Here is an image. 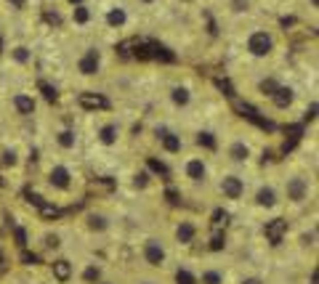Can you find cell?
Here are the masks:
<instances>
[{
  "label": "cell",
  "instance_id": "cell-1",
  "mask_svg": "<svg viewBox=\"0 0 319 284\" xmlns=\"http://www.w3.org/2000/svg\"><path fill=\"white\" fill-rule=\"evenodd\" d=\"M314 191V184H311L309 175L303 173H295L290 178H284V186H282V197L287 200L290 204H306Z\"/></svg>",
  "mask_w": 319,
  "mask_h": 284
},
{
  "label": "cell",
  "instance_id": "cell-2",
  "mask_svg": "<svg viewBox=\"0 0 319 284\" xmlns=\"http://www.w3.org/2000/svg\"><path fill=\"white\" fill-rule=\"evenodd\" d=\"M245 50L253 59H269L277 50V40L269 30H253L248 35V40H245Z\"/></svg>",
  "mask_w": 319,
  "mask_h": 284
},
{
  "label": "cell",
  "instance_id": "cell-3",
  "mask_svg": "<svg viewBox=\"0 0 319 284\" xmlns=\"http://www.w3.org/2000/svg\"><path fill=\"white\" fill-rule=\"evenodd\" d=\"M141 260H144L146 268H165L168 263V247L162 239L149 236V239L141 242Z\"/></svg>",
  "mask_w": 319,
  "mask_h": 284
},
{
  "label": "cell",
  "instance_id": "cell-4",
  "mask_svg": "<svg viewBox=\"0 0 319 284\" xmlns=\"http://www.w3.org/2000/svg\"><path fill=\"white\" fill-rule=\"evenodd\" d=\"M101 67H104V53H101L96 45L85 48L83 53L77 56V61H75V72L80 77H99Z\"/></svg>",
  "mask_w": 319,
  "mask_h": 284
},
{
  "label": "cell",
  "instance_id": "cell-5",
  "mask_svg": "<svg viewBox=\"0 0 319 284\" xmlns=\"http://www.w3.org/2000/svg\"><path fill=\"white\" fill-rule=\"evenodd\" d=\"M45 184L53 191L67 194V191H72V186H75V175H72V170L67 167L64 162H56V165H51L48 173H45Z\"/></svg>",
  "mask_w": 319,
  "mask_h": 284
},
{
  "label": "cell",
  "instance_id": "cell-6",
  "mask_svg": "<svg viewBox=\"0 0 319 284\" xmlns=\"http://www.w3.org/2000/svg\"><path fill=\"white\" fill-rule=\"evenodd\" d=\"M181 173H184V178L189 181L192 186H205L210 181V167H208V162H205V157H186Z\"/></svg>",
  "mask_w": 319,
  "mask_h": 284
},
{
  "label": "cell",
  "instance_id": "cell-7",
  "mask_svg": "<svg viewBox=\"0 0 319 284\" xmlns=\"http://www.w3.org/2000/svg\"><path fill=\"white\" fill-rule=\"evenodd\" d=\"M218 191H221L224 200L237 202V200L245 197V181L234 173H226V175H221V181H218Z\"/></svg>",
  "mask_w": 319,
  "mask_h": 284
},
{
  "label": "cell",
  "instance_id": "cell-8",
  "mask_svg": "<svg viewBox=\"0 0 319 284\" xmlns=\"http://www.w3.org/2000/svg\"><path fill=\"white\" fill-rule=\"evenodd\" d=\"M226 160L234 162V165H248L253 160V146L245 138H231L229 146H226Z\"/></svg>",
  "mask_w": 319,
  "mask_h": 284
},
{
  "label": "cell",
  "instance_id": "cell-9",
  "mask_svg": "<svg viewBox=\"0 0 319 284\" xmlns=\"http://www.w3.org/2000/svg\"><path fill=\"white\" fill-rule=\"evenodd\" d=\"M155 135H157L160 144H162V151H165V154H181V149H184V141H181L178 133H173V130L165 128V125H157V128H155Z\"/></svg>",
  "mask_w": 319,
  "mask_h": 284
},
{
  "label": "cell",
  "instance_id": "cell-10",
  "mask_svg": "<svg viewBox=\"0 0 319 284\" xmlns=\"http://www.w3.org/2000/svg\"><path fill=\"white\" fill-rule=\"evenodd\" d=\"M120 138H123V128H120V122H115V120L99 125V130H96V141H99L104 149H112V146H117Z\"/></svg>",
  "mask_w": 319,
  "mask_h": 284
},
{
  "label": "cell",
  "instance_id": "cell-11",
  "mask_svg": "<svg viewBox=\"0 0 319 284\" xmlns=\"http://www.w3.org/2000/svg\"><path fill=\"white\" fill-rule=\"evenodd\" d=\"M253 202H255V207H261V210H274L277 204H279L277 186H271V184L258 186V189H255V194H253Z\"/></svg>",
  "mask_w": 319,
  "mask_h": 284
},
{
  "label": "cell",
  "instance_id": "cell-12",
  "mask_svg": "<svg viewBox=\"0 0 319 284\" xmlns=\"http://www.w3.org/2000/svg\"><path fill=\"white\" fill-rule=\"evenodd\" d=\"M287 231H290V223L284 218H271V220H266V226H264V234L271 244H279L287 236Z\"/></svg>",
  "mask_w": 319,
  "mask_h": 284
},
{
  "label": "cell",
  "instance_id": "cell-13",
  "mask_svg": "<svg viewBox=\"0 0 319 284\" xmlns=\"http://www.w3.org/2000/svg\"><path fill=\"white\" fill-rule=\"evenodd\" d=\"M83 223H85V229H88L90 234H104V231H109L112 220H109V215L90 210V213H85V215H83Z\"/></svg>",
  "mask_w": 319,
  "mask_h": 284
},
{
  "label": "cell",
  "instance_id": "cell-14",
  "mask_svg": "<svg viewBox=\"0 0 319 284\" xmlns=\"http://www.w3.org/2000/svg\"><path fill=\"white\" fill-rule=\"evenodd\" d=\"M11 104H14L16 115H21V117H32L35 115V109H37L35 96H30V93H16L14 99H11Z\"/></svg>",
  "mask_w": 319,
  "mask_h": 284
},
{
  "label": "cell",
  "instance_id": "cell-15",
  "mask_svg": "<svg viewBox=\"0 0 319 284\" xmlns=\"http://www.w3.org/2000/svg\"><path fill=\"white\" fill-rule=\"evenodd\" d=\"M271 104H274V109H290L293 106V101H295V90L290 88V85H279V88L274 90V96H271Z\"/></svg>",
  "mask_w": 319,
  "mask_h": 284
},
{
  "label": "cell",
  "instance_id": "cell-16",
  "mask_svg": "<svg viewBox=\"0 0 319 284\" xmlns=\"http://www.w3.org/2000/svg\"><path fill=\"white\" fill-rule=\"evenodd\" d=\"M173 236L178 244H186V247H189V244H195V239H197V226L192 223V220H181V223L176 226Z\"/></svg>",
  "mask_w": 319,
  "mask_h": 284
},
{
  "label": "cell",
  "instance_id": "cell-17",
  "mask_svg": "<svg viewBox=\"0 0 319 284\" xmlns=\"http://www.w3.org/2000/svg\"><path fill=\"white\" fill-rule=\"evenodd\" d=\"M56 146L61 151H72L77 146V133L72 128H59L56 130Z\"/></svg>",
  "mask_w": 319,
  "mask_h": 284
},
{
  "label": "cell",
  "instance_id": "cell-18",
  "mask_svg": "<svg viewBox=\"0 0 319 284\" xmlns=\"http://www.w3.org/2000/svg\"><path fill=\"white\" fill-rule=\"evenodd\" d=\"M80 104H83L85 109H109V101H106L101 93H93V90L80 93Z\"/></svg>",
  "mask_w": 319,
  "mask_h": 284
},
{
  "label": "cell",
  "instance_id": "cell-19",
  "mask_svg": "<svg viewBox=\"0 0 319 284\" xmlns=\"http://www.w3.org/2000/svg\"><path fill=\"white\" fill-rule=\"evenodd\" d=\"M104 21H106V27H109V30H123L125 24H128V11L125 8H109L106 11V16H104Z\"/></svg>",
  "mask_w": 319,
  "mask_h": 284
},
{
  "label": "cell",
  "instance_id": "cell-20",
  "mask_svg": "<svg viewBox=\"0 0 319 284\" xmlns=\"http://www.w3.org/2000/svg\"><path fill=\"white\" fill-rule=\"evenodd\" d=\"M170 101H173V106H178V109H186V106L192 104V90L186 88V85H173V88H170Z\"/></svg>",
  "mask_w": 319,
  "mask_h": 284
},
{
  "label": "cell",
  "instance_id": "cell-21",
  "mask_svg": "<svg viewBox=\"0 0 319 284\" xmlns=\"http://www.w3.org/2000/svg\"><path fill=\"white\" fill-rule=\"evenodd\" d=\"M53 276H56V282H70L72 279V274H75V268H72V263L70 260H53Z\"/></svg>",
  "mask_w": 319,
  "mask_h": 284
},
{
  "label": "cell",
  "instance_id": "cell-22",
  "mask_svg": "<svg viewBox=\"0 0 319 284\" xmlns=\"http://www.w3.org/2000/svg\"><path fill=\"white\" fill-rule=\"evenodd\" d=\"M197 284H224V271L221 268H205L197 276Z\"/></svg>",
  "mask_w": 319,
  "mask_h": 284
},
{
  "label": "cell",
  "instance_id": "cell-23",
  "mask_svg": "<svg viewBox=\"0 0 319 284\" xmlns=\"http://www.w3.org/2000/svg\"><path fill=\"white\" fill-rule=\"evenodd\" d=\"M90 19H93V14H90L88 5H75V8H72V21H75L77 27H85Z\"/></svg>",
  "mask_w": 319,
  "mask_h": 284
},
{
  "label": "cell",
  "instance_id": "cell-24",
  "mask_svg": "<svg viewBox=\"0 0 319 284\" xmlns=\"http://www.w3.org/2000/svg\"><path fill=\"white\" fill-rule=\"evenodd\" d=\"M80 279H83L85 284H96V282H101V266L88 263V266L83 268V274H80Z\"/></svg>",
  "mask_w": 319,
  "mask_h": 284
},
{
  "label": "cell",
  "instance_id": "cell-25",
  "mask_svg": "<svg viewBox=\"0 0 319 284\" xmlns=\"http://www.w3.org/2000/svg\"><path fill=\"white\" fill-rule=\"evenodd\" d=\"M197 146H202V149H208V151H215V149H218V141H215L213 133L199 130V133H197Z\"/></svg>",
  "mask_w": 319,
  "mask_h": 284
},
{
  "label": "cell",
  "instance_id": "cell-26",
  "mask_svg": "<svg viewBox=\"0 0 319 284\" xmlns=\"http://www.w3.org/2000/svg\"><path fill=\"white\" fill-rule=\"evenodd\" d=\"M224 247H226V234L221 229H215L213 236H210V252H221Z\"/></svg>",
  "mask_w": 319,
  "mask_h": 284
},
{
  "label": "cell",
  "instance_id": "cell-27",
  "mask_svg": "<svg viewBox=\"0 0 319 284\" xmlns=\"http://www.w3.org/2000/svg\"><path fill=\"white\" fill-rule=\"evenodd\" d=\"M279 85H282V83H277L274 77H264V80L258 83V90H261L264 96H269V99H271V96H274V90L279 88Z\"/></svg>",
  "mask_w": 319,
  "mask_h": 284
},
{
  "label": "cell",
  "instance_id": "cell-28",
  "mask_svg": "<svg viewBox=\"0 0 319 284\" xmlns=\"http://www.w3.org/2000/svg\"><path fill=\"white\" fill-rule=\"evenodd\" d=\"M11 56H14L16 64H27V61L32 59V53H30V48H27V45H16V48L11 50Z\"/></svg>",
  "mask_w": 319,
  "mask_h": 284
},
{
  "label": "cell",
  "instance_id": "cell-29",
  "mask_svg": "<svg viewBox=\"0 0 319 284\" xmlns=\"http://www.w3.org/2000/svg\"><path fill=\"white\" fill-rule=\"evenodd\" d=\"M149 181H152V170L146 167V170H139V173L133 175V186L136 189H146L149 186Z\"/></svg>",
  "mask_w": 319,
  "mask_h": 284
},
{
  "label": "cell",
  "instance_id": "cell-30",
  "mask_svg": "<svg viewBox=\"0 0 319 284\" xmlns=\"http://www.w3.org/2000/svg\"><path fill=\"white\" fill-rule=\"evenodd\" d=\"M176 284H197V276L186 268H178L176 271Z\"/></svg>",
  "mask_w": 319,
  "mask_h": 284
},
{
  "label": "cell",
  "instance_id": "cell-31",
  "mask_svg": "<svg viewBox=\"0 0 319 284\" xmlns=\"http://www.w3.org/2000/svg\"><path fill=\"white\" fill-rule=\"evenodd\" d=\"M16 162H19V154H16L14 149H5L3 157H0V165H5V167H16Z\"/></svg>",
  "mask_w": 319,
  "mask_h": 284
},
{
  "label": "cell",
  "instance_id": "cell-32",
  "mask_svg": "<svg viewBox=\"0 0 319 284\" xmlns=\"http://www.w3.org/2000/svg\"><path fill=\"white\" fill-rule=\"evenodd\" d=\"M231 11H234V14H248L250 11V0H231Z\"/></svg>",
  "mask_w": 319,
  "mask_h": 284
},
{
  "label": "cell",
  "instance_id": "cell-33",
  "mask_svg": "<svg viewBox=\"0 0 319 284\" xmlns=\"http://www.w3.org/2000/svg\"><path fill=\"white\" fill-rule=\"evenodd\" d=\"M43 244H45V247H48V250H59V247H61V239H59V236H56V234H45Z\"/></svg>",
  "mask_w": 319,
  "mask_h": 284
},
{
  "label": "cell",
  "instance_id": "cell-34",
  "mask_svg": "<svg viewBox=\"0 0 319 284\" xmlns=\"http://www.w3.org/2000/svg\"><path fill=\"white\" fill-rule=\"evenodd\" d=\"M45 21H48V24H56V27H59V24H61V16L56 14V11H45Z\"/></svg>",
  "mask_w": 319,
  "mask_h": 284
},
{
  "label": "cell",
  "instance_id": "cell-35",
  "mask_svg": "<svg viewBox=\"0 0 319 284\" xmlns=\"http://www.w3.org/2000/svg\"><path fill=\"white\" fill-rule=\"evenodd\" d=\"M67 3H70L72 8H75V5H85V0H67Z\"/></svg>",
  "mask_w": 319,
  "mask_h": 284
},
{
  "label": "cell",
  "instance_id": "cell-36",
  "mask_svg": "<svg viewBox=\"0 0 319 284\" xmlns=\"http://www.w3.org/2000/svg\"><path fill=\"white\" fill-rule=\"evenodd\" d=\"M11 3H14L16 8H21V5H24V0H11Z\"/></svg>",
  "mask_w": 319,
  "mask_h": 284
},
{
  "label": "cell",
  "instance_id": "cell-37",
  "mask_svg": "<svg viewBox=\"0 0 319 284\" xmlns=\"http://www.w3.org/2000/svg\"><path fill=\"white\" fill-rule=\"evenodd\" d=\"M139 3H144V5H152V3H155V0H139Z\"/></svg>",
  "mask_w": 319,
  "mask_h": 284
},
{
  "label": "cell",
  "instance_id": "cell-38",
  "mask_svg": "<svg viewBox=\"0 0 319 284\" xmlns=\"http://www.w3.org/2000/svg\"><path fill=\"white\" fill-rule=\"evenodd\" d=\"M245 284H261L258 279H248V282H245Z\"/></svg>",
  "mask_w": 319,
  "mask_h": 284
},
{
  "label": "cell",
  "instance_id": "cell-39",
  "mask_svg": "<svg viewBox=\"0 0 319 284\" xmlns=\"http://www.w3.org/2000/svg\"><path fill=\"white\" fill-rule=\"evenodd\" d=\"M139 284H157V282H149V279H144V282H139Z\"/></svg>",
  "mask_w": 319,
  "mask_h": 284
},
{
  "label": "cell",
  "instance_id": "cell-40",
  "mask_svg": "<svg viewBox=\"0 0 319 284\" xmlns=\"http://www.w3.org/2000/svg\"><path fill=\"white\" fill-rule=\"evenodd\" d=\"M317 5H319V0H311V8H317Z\"/></svg>",
  "mask_w": 319,
  "mask_h": 284
},
{
  "label": "cell",
  "instance_id": "cell-41",
  "mask_svg": "<svg viewBox=\"0 0 319 284\" xmlns=\"http://www.w3.org/2000/svg\"><path fill=\"white\" fill-rule=\"evenodd\" d=\"M96 284H115V282H104V279H101V282H96Z\"/></svg>",
  "mask_w": 319,
  "mask_h": 284
}]
</instances>
